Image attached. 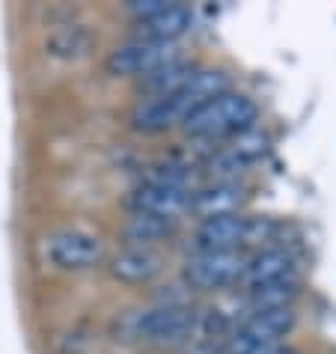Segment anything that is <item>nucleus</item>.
Here are the masks:
<instances>
[{"instance_id":"obj_1","label":"nucleus","mask_w":336,"mask_h":354,"mask_svg":"<svg viewBox=\"0 0 336 354\" xmlns=\"http://www.w3.org/2000/svg\"><path fill=\"white\" fill-rule=\"evenodd\" d=\"M256 120H259V104L250 95L230 90L196 107L182 122V129L194 140H223V137H235L253 129Z\"/></svg>"},{"instance_id":"obj_2","label":"nucleus","mask_w":336,"mask_h":354,"mask_svg":"<svg viewBox=\"0 0 336 354\" xmlns=\"http://www.w3.org/2000/svg\"><path fill=\"white\" fill-rule=\"evenodd\" d=\"M196 313L191 304H158L149 310H137L125 319L128 337L149 342V346H176L196 333Z\"/></svg>"},{"instance_id":"obj_3","label":"nucleus","mask_w":336,"mask_h":354,"mask_svg":"<svg viewBox=\"0 0 336 354\" xmlns=\"http://www.w3.org/2000/svg\"><path fill=\"white\" fill-rule=\"evenodd\" d=\"M247 265L244 250H194L185 259L182 277L191 289H226L239 286Z\"/></svg>"},{"instance_id":"obj_4","label":"nucleus","mask_w":336,"mask_h":354,"mask_svg":"<svg viewBox=\"0 0 336 354\" xmlns=\"http://www.w3.org/2000/svg\"><path fill=\"white\" fill-rule=\"evenodd\" d=\"M295 322H298V313H295V307L256 310L230 333L226 354H244V351L262 348V346H280L283 337H289V333H292Z\"/></svg>"},{"instance_id":"obj_5","label":"nucleus","mask_w":336,"mask_h":354,"mask_svg":"<svg viewBox=\"0 0 336 354\" xmlns=\"http://www.w3.org/2000/svg\"><path fill=\"white\" fill-rule=\"evenodd\" d=\"M271 146H274L271 134L253 125V129L230 137V143H226L221 152L212 155L209 176L214 182H239V176L247 170V167H253V164H259L262 158H268Z\"/></svg>"},{"instance_id":"obj_6","label":"nucleus","mask_w":336,"mask_h":354,"mask_svg":"<svg viewBox=\"0 0 336 354\" xmlns=\"http://www.w3.org/2000/svg\"><path fill=\"white\" fill-rule=\"evenodd\" d=\"M173 60H179L176 45L152 42V39H131V42L113 48L107 54L104 72L111 77H146Z\"/></svg>"},{"instance_id":"obj_7","label":"nucleus","mask_w":336,"mask_h":354,"mask_svg":"<svg viewBox=\"0 0 336 354\" xmlns=\"http://www.w3.org/2000/svg\"><path fill=\"white\" fill-rule=\"evenodd\" d=\"M45 257L60 271H90L104 259V244L93 232L63 230L45 241Z\"/></svg>"},{"instance_id":"obj_8","label":"nucleus","mask_w":336,"mask_h":354,"mask_svg":"<svg viewBox=\"0 0 336 354\" xmlns=\"http://www.w3.org/2000/svg\"><path fill=\"white\" fill-rule=\"evenodd\" d=\"M191 196H194L191 191L170 188V185L140 182L128 194V209H131V214H146V218L179 223L191 212Z\"/></svg>"},{"instance_id":"obj_9","label":"nucleus","mask_w":336,"mask_h":354,"mask_svg":"<svg viewBox=\"0 0 336 354\" xmlns=\"http://www.w3.org/2000/svg\"><path fill=\"white\" fill-rule=\"evenodd\" d=\"M187 120L185 104L176 95H158V98H140L131 113H128V122H131L134 131L140 134H164L182 125Z\"/></svg>"},{"instance_id":"obj_10","label":"nucleus","mask_w":336,"mask_h":354,"mask_svg":"<svg viewBox=\"0 0 336 354\" xmlns=\"http://www.w3.org/2000/svg\"><path fill=\"white\" fill-rule=\"evenodd\" d=\"M295 277V257L286 248H262L256 253H247V265H244V274H241V289H259V286H268V283L277 280H289Z\"/></svg>"},{"instance_id":"obj_11","label":"nucleus","mask_w":336,"mask_h":354,"mask_svg":"<svg viewBox=\"0 0 336 354\" xmlns=\"http://www.w3.org/2000/svg\"><path fill=\"white\" fill-rule=\"evenodd\" d=\"M247 194L239 182H214L209 188L194 191L191 196V212L200 221L209 218H223V214H239Z\"/></svg>"},{"instance_id":"obj_12","label":"nucleus","mask_w":336,"mask_h":354,"mask_svg":"<svg viewBox=\"0 0 336 354\" xmlns=\"http://www.w3.org/2000/svg\"><path fill=\"white\" fill-rule=\"evenodd\" d=\"M194 27V15L191 9L182 3H167L158 15H152L149 21L137 24V39H152V42H167L176 45L179 39Z\"/></svg>"},{"instance_id":"obj_13","label":"nucleus","mask_w":336,"mask_h":354,"mask_svg":"<svg viewBox=\"0 0 336 354\" xmlns=\"http://www.w3.org/2000/svg\"><path fill=\"white\" fill-rule=\"evenodd\" d=\"M107 268H111L116 280L137 286V283H149L161 271V257L152 248H122Z\"/></svg>"},{"instance_id":"obj_14","label":"nucleus","mask_w":336,"mask_h":354,"mask_svg":"<svg viewBox=\"0 0 336 354\" xmlns=\"http://www.w3.org/2000/svg\"><path fill=\"white\" fill-rule=\"evenodd\" d=\"M196 63H187V60H173V63H167L161 68H155L152 75H146L140 77V93L143 98H158V95H173V93H179L182 86L191 81L194 72H196Z\"/></svg>"},{"instance_id":"obj_15","label":"nucleus","mask_w":336,"mask_h":354,"mask_svg":"<svg viewBox=\"0 0 336 354\" xmlns=\"http://www.w3.org/2000/svg\"><path fill=\"white\" fill-rule=\"evenodd\" d=\"M170 221H158V218H146V214H131V221L125 223L122 230V239H125V248H152L161 239L173 232Z\"/></svg>"},{"instance_id":"obj_16","label":"nucleus","mask_w":336,"mask_h":354,"mask_svg":"<svg viewBox=\"0 0 336 354\" xmlns=\"http://www.w3.org/2000/svg\"><path fill=\"white\" fill-rule=\"evenodd\" d=\"M298 280L289 277V280H277L268 283V286H259V289H250L247 292V301H250V313L256 310H277V307H292V301L298 298Z\"/></svg>"},{"instance_id":"obj_17","label":"nucleus","mask_w":336,"mask_h":354,"mask_svg":"<svg viewBox=\"0 0 336 354\" xmlns=\"http://www.w3.org/2000/svg\"><path fill=\"white\" fill-rule=\"evenodd\" d=\"M244 354H295L292 348H286L283 342L280 346H262V348H250V351H244Z\"/></svg>"}]
</instances>
